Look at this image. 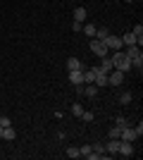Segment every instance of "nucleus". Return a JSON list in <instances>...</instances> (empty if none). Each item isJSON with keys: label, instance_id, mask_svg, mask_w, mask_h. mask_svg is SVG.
<instances>
[{"label": "nucleus", "instance_id": "obj_1", "mask_svg": "<svg viewBox=\"0 0 143 160\" xmlns=\"http://www.w3.org/2000/svg\"><path fill=\"white\" fill-rule=\"evenodd\" d=\"M110 60H112V65H115V69H119V72H129L131 69V60L124 55V50H115V53L110 55Z\"/></svg>", "mask_w": 143, "mask_h": 160}, {"label": "nucleus", "instance_id": "obj_2", "mask_svg": "<svg viewBox=\"0 0 143 160\" xmlns=\"http://www.w3.org/2000/svg\"><path fill=\"white\" fill-rule=\"evenodd\" d=\"M91 50H93V53L98 55V58H107V55H110L107 46H105L102 41H98V38H93V41H91Z\"/></svg>", "mask_w": 143, "mask_h": 160}, {"label": "nucleus", "instance_id": "obj_3", "mask_svg": "<svg viewBox=\"0 0 143 160\" xmlns=\"http://www.w3.org/2000/svg\"><path fill=\"white\" fill-rule=\"evenodd\" d=\"M124 77H126L124 72H119V69H112V72L107 74V86H122V84H124Z\"/></svg>", "mask_w": 143, "mask_h": 160}, {"label": "nucleus", "instance_id": "obj_4", "mask_svg": "<svg viewBox=\"0 0 143 160\" xmlns=\"http://www.w3.org/2000/svg\"><path fill=\"white\" fill-rule=\"evenodd\" d=\"M102 43L107 46V50H122V48H124L122 38H119V36H112V33H110V36H107L105 41H102Z\"/></svg>", "mask_w": 143, "mask_h": 160}, {"label": "nucleus", "instance_id": "obj_5", "mask_svg": "<svg viewBox=\"0 0 143 160\" xmlns=\"http://www.w3.org/2000/svg\"><path fill=\"white\" fill-rule=\"evenodd\" d=\"M136 139H138V136H136V132H134V127H129V124L122 127V132H119V141H131V143H134Z\"/></svg>", "mask_w": 143, "mask_h": 160}, {"label": "nucleus", "instance_id": "obj_6", "mask_svg": "<svg viewBox=\"0 0 143 160\" xmlns=\"http://www.w3.org/2000/svg\"><path fill=\"white\" fill-rule=\"evenodd\" d=\"M119 155L122 158H131L134 155V143L131 141H119Z\"/></svg>", "mask_w": 143, "mask_h": 160}, {"label": "nucleus", "instance_id": "obj_7", "mask_svg": "<svg viewBox=\"0 0 143 160\" xmlns=\"http://www.w3.org/2000/svg\"><path fill=\"white\" fill-rule=\"evenodd\" d=\"M105 153L107 155H119V139H110L105 143Z\"/></svg>", "mask_w": 143, "mask_h": 160}, {"label": "nucleus", "instance_id": "obj_8", "mask_svg": "<svg viewBox=\"0 0 143 160\" xmlns=\"http://www.w3.org/2000/svg\"><path fill=\"white\" fill-rule=\"evenodd\" d=\"M67 77H69V81H72L74 86L76 84H83V69H69Z\"/></svg>", "mask_w": 143, "mask_h": 160}, {"label": "nucleus", "instance_id": "obj_9", "mask_svg": "<svg viewBox=\"0 0 143 160\" xmlns=\"http://www.w3.org/2000/svg\"><path fill=\"white\" fill-rule=\"evenodd\" d=\"M100 69L105 74H110L112 69H115V65H112V60H110V55H107V58H100Z\"/></svg>", "mask_w": 143, "mask_h": 160}, {"label": "nucleus", "instance_id": "obj_10", "mask_svg": "<svg viewBox=\"0 0 143 160\" xmlns=\"http://www.w3.org/2000/svg\"><path fill=\"white\" fill-rule=\"evenodd\" d=\"M83 96L95 98V96H98V86H95V84H83Z\"/></svg>", "mask_w": 143, "mask_h": 160}, {"label": "nucleus", "instance_id": "obj_11", "mask_svg": "<svg viewBox=\"0 0 143 160\" xmlns=\"http://www.w3.org/2000/svg\"><path fill=\"white\" fill-rule=\"evenodd\" d=\"M69 69H83L81 60H79V58H69V60H67V72H69Z\"/></svg>", "mask_w": 143, "mask_h": 160}, {"label": "nucleus", "instance_id": "obj_12", "mask_svg": "<svg viewBox=\"0 0 143 160\" xmlns=\"http://www.w3.org/2000/svg\"><path fill=\"white\" fill-rule=\"evenodd\" d=\"M107 36H110V29H107V27H100V29H95V36H93V38H98V41H105Z\"/></svg>", "mask_w": 143, "mask_h": 160}, {"label": "nucleus", "instance_id": "obj_13", "mask_svg": "<svg viewBox=\"0 0 143 160\" xmlns=\"http://www.w3.org/2000/svg\"><path fill=\"white\" fill-rule=\"evenodd\" d=\"M14 136H17V132H14V127H12V124L2 129V139H5V141H12Z\"/></svg>", "mask_w": 143, "mask_h": 160}, {"label": "nucleus", "instance_id": "obj_14", "mask_svg": "<svg viewBox=\"0 0 143 160\" xmlns=\"http://www.w3.org/2000/svg\"><path fill=\"white\" fill-rule=\"evenodd\" d=\"M131 100H134V93H129V91H124V93H119V105H129Z\"/></svg>", "mask_w": 143, "mask_h": 160}, {"label": "nucleus", "instance_id": "obj_15", "mask_svg": "<svg viewBox=\"0 0 143 160\" xmlns=\"http://www.w3.org/2000/svg\"><path fill=\"white\" fill-rule=\"evenodd\" d=\"M91 148H93V153H98L100 158L105 155V143H100V141H95V143H91Z\"/></svg>", "mask_w": 143, "mask_h": 160}, {"label": "nucleus", "instance_id": "obj_16", "mask_svg": "<svg viewBox=\"0 0 143 160\" xmlns=\"http://www.w3.org/2000/svg\"><path fill=\"white\" fill-rule=\"evenodd\" d=\"M86 19V10H83V7H76L74 10V22H83Z\"/></svg>", "mask_w": 143, "mask_h": 160}, {"label": "nucleus", "instance_id": "obj_17", "mask_svg": "<svg viewBox=\"0 0 143 160\" xmlns=\"http://www.w3.org/2000/svg\"><path fill=\"white\" fill-rule=\"evenodd\" d=\"M95 29H98L95 24H86V27H83V36H88V38H93V36H95Z\"/></svg>", "mask_w": 143, "mask_h": 160}, {"label": "nucleus", "instance_id": "obj_18", "mask_svg": "<svg viewBox=\"0 0 143 160\" xmlns=\"http://www.w3.org/2000/svg\"><path fill=\"white\" fill-rule=\"evenodd\" d=\"M64 153H67V158H81V153H79V148H76V146H69Z\"/></svg>", "mask_w": 143, "mask_h": 160}, {"label": "nucleus", "instance_id": "obj_19", "mask_svg": "<svg viewBox=\"0 0 143 160\" xmlns=\"http://www.w3.org/2000/svg\"><path fill=\"white\" fill-rule=\"evenodd\" d=\"M72 112H74L76 117H81V112H83V108H81V103H72Z\"/></svg>", "mask_w": 143, "mask_h": 160}, {"label": "nucleus", "instance_id": "obj_20", "mask_svg": "<svg viewBox=\"0 0 143 160\" xmlns=\"http://www.w3.org/2000/svg\"><path fill=\"white\" fill-rule=\"evenodd\" d=\"M93 117H95V115L91 112V110H83V112H81V120L83 122H93Z\"/></svg>", "mask_w": 143, "mask_h": 160}, {"label": "nucleus", "instance_id": "obj_21", "mask_svg": "<svg viewBox=\"0 0 143 160\" xmlns=\"http://www.w3.org/2000/svg\"><path fill=\"white\" fill-rule=\"evenodd\" d=\"M119 132H122L119 127H112V129L107 132V136H110V139H119Z\"/></svg>", "mask_w": 143, "mask_h": 160}, {"label": "nucleus", "instance_id": "obj_22", "mask_svg": "<svg viewBox=\"0 0 143 160\" xmlns=\"http://www.w3.org/2000/svg\"><path fill=\"white\" fill-rule=\"evenodd\" d=\"M131 33H134L136 38H143V27H141V24H136V27H134V31H131Z\"/></svg>", "mask_w": 143, "mask_h": 160}, {"label": "nucleus", "instance_id": "obj_23", "mask_svg": "<svg viewBox=\"0 0 143 160\" xmlns=\"http://www.w3.org/2000/svg\"><path fill=\"white\" fill-rule=\"evenodd\" d=\"M10 124H12V120H10V117H5V115H2V117H0V127L5 129V127H10Z\"/></svg>", "mask_w": 143, "mask_h": 160}, {"label": "nucleus", "instance_id": "obj_24", "mask_svg": "<svg viewBox=\"0 0 143 160\" xmlns=\"http://www.w3.org/2000/svg\"><path fill=\"white\" fill-rule=\"evenodd\" d=\"M91 151H93V148H91V143H86V146H81V148H79V153H81V158H83L86 153H91Z\"/></svg>", "mask_w": 143, "mask_h": 160}, {"label": "nucleus", "instance_id": "obj_25", "mask_svg": "<svg viewBox=\"0 0 143 160\" xmlns=\"http://www.w3.org/2000/svg\"><path fill=\"white\" fill-rule=\"evenodd\" d=\"M126 124H129V122L124 120V117H117V122H115V127H119V129H122V127H126Z\"/></svg>", "mask_w": 143, "mask_h": 160}, {"label": "nucleus", "instance_id": "obj_26", "mask_svg": "<svg viewBox=\"0 0 143 160\" xmlns=\"http://www.w3.org/2000/svg\"><path fill=\"white\" fill-rule=\"evenodd\" d=\"M134 132H136V136H141V134H143V122H138L136 127H134Z\"/></svg>", "mask_w": 143, "mask_h": 160}, {"label": "nucleus", "instance_id": "obj_27", "mask_svg": "<svg viewBox=\"0 0 143 160\" xmlns=\"http://www.w3.org/2000/svg\"><path fill=\"white\" fill-rule=\"evenodd\" d=\"M0 139H2V127H0Z\"/></svg>", "mask_w": 143, "mask_h": 160}]
</instances>
